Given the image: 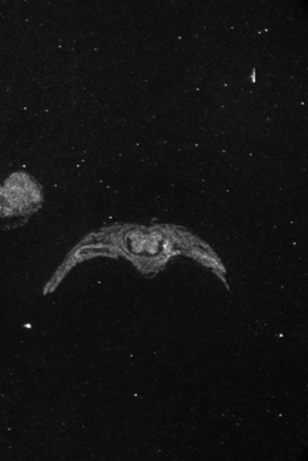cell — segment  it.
<instances>
[{
    "label": "cell",
    "mask_w": 308,
    "mask_h": 461,
    "mask_svg": "<svg viewBox=\"0 0 308 461\" xmlns=\"http://www.w3.org/2000/svg\"><path fill=\"white\" fill-rule=\"evenodd\" d=\"M41 189L32 176L16 172L0 185V230L25 221L41 205Z\"/></svg>",
    "instance_id": "obj_1"
}]
</instances>
